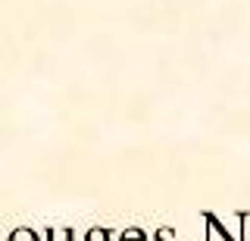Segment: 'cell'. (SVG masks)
<instances>
[{
  "instance_id": "6da1fadb",
  "label": "cell",
  "mask_w": 250,
  "mask_h": 241,
  "mask_svg": "<svg viewBox=\"0 0 250 241\" xmlns=\"http://www.w3.org/2000/svg\"><path fill=\"white\" fill-rule=\"evenodd\" d=\"M10 241H38V238H35V235H31V232H28V229H19V232H16V235H13Z\"/></svg>"
},
{
  "instance_id": "277c9868",
  "label": "cell",
  "mask_w": 250,
  "mask_h": 241,
  "mask_svg": "<svg viewBox=\"0 0 250 241\" xmlns=\"http://www.w3.org/2000/svg\"><path fill=\"white\" fill-rule=\"evenodd\" d=\"M88 241H106V232H104V229H100V232H97V229H94V232H91V235H88Z\"/></svg>"
},
{
  "instance_id": "5b68a950",
  "label": "cell",
  "mask_w": 250,
  "mask_h": 241,
  "mask_svg": "<svg viewBox=\"0 0 250 241\" xmlns=\"http://www.w3.org/2000/svg\"><path fill=\"white\" fill-rule=\"evenodd\" d=\"M160 238H163V241H169V232H160Z\"/></svg>"
},
{
  "instance_id": "7a4b0ae2",
  "label": "cell",
  "mask_w": 250,
  "mask_h": 241,
  "mask_svg": "<svg viewBox=\"0 0 250 241\" xmlns=\"http://www.w3.org/2000/svg\"><path fill=\"white\" fill-rule=\"evenodd\" d=\"M122 241H144V232H138V229H128L122 235Z\"/></svg>"
},
{
  "instance_id": "3957f363",
  "label": "cell",
  "mask_w": 250,
  "mask_h": 241,
  "mask_svg": "<svg viewBox=\"0 0 250 241\" xmlns=\"http://www.w3.org/2000/svg\"><path fill=\"white\" fill-rule=\"evenodd\" d=\"M50 241H69V232H66V229H57V232H50Z\"/></svg>"
}]
</instances>
